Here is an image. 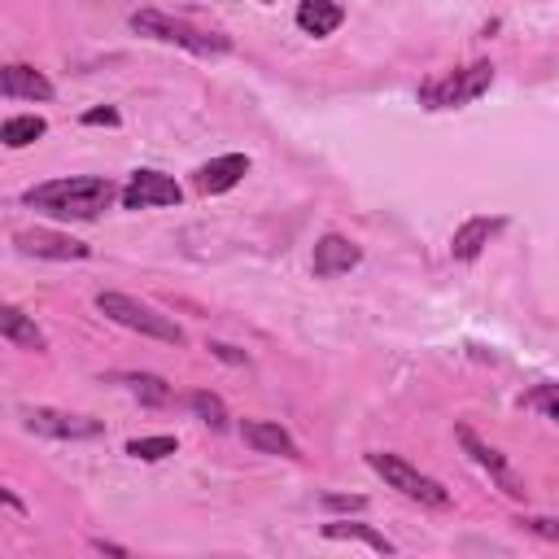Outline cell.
Listing matches in <instances>:
<instances>
[{
	"label": "cell",
	"instance_id": "6da1fadb",
	"mask_svg": "<svg viewBox=\"0 0 559 559\" xmlns=\"http://www.w3.org/2000/svg\"><path fill=\"white\" fill-rule=\"evenodd\" d=\"M31 210L49 214V219H97L101 210H110L114 201H123L114 180L105 175H75V180H49L22 193Z\"/></svg>",
	"mask_w": 559,
	"mask_h": 559
},
{
	"label": "cell",
	"instance_id": "7a4b0ae2",
	"mask_svg": "<svg viewBox=\"0 0 559 559\" xmlns=\"http://www.w3.org/2000/svg\"><path fill=\"white\" fill-rule=\"evenodd\" d=\"M132 31L136 35H149V40H162V44H180V49L197 53V57H223L232 53V40L219 31H197L188 22L162 14V9H136L132 14Z\"/></svg>",
	"mask_w": 559,
	"mask_h": 559
},
{
	"label": "cell",
	"instance_id": "3957f363",
	"mask_svg": "<svg viewBox=\"0 0 559 559\" xmlns=\"http://www.w3.org/2000/svg\"><path fill=\"white\" fill-rule=\"evenodd\" d=\"M97 311H101L105 319H114V324H123V328L140 332V337L166 341V346H184V328L175 324V319L158 315V311H153V306L136 302V297H127V293L101 289V293H97Z\"/></svg>",
	"mask_w": 559,
	"mask_h": 559
},
{
	"label": "cell",
	"instance_id": "277c9868",
	"mask_svg": "<svg viewBox=\"0 0 559 559\" xmlns=\"http://www.w3.org/2000/svg\"><path fill=\"white\" fill-rule=\"evenodd\" d=\"M367 468H372L376 477L389 485V490H398L402 498H411V503H420V507H450V490H446V485L433 481V477H424V472H415L407 459L385 455V450H372V455H367Z\"/></svg>",
	"mask_w": 559,
	"mask_h": 559
},
{
	"label": "cell",
	"instance_id": "5b68a950",
	"mask_svg": "<svg viewBox=\"0 0 559 559\" xmlns=\"http://www.w3.org/2000/svg\"><path fill=\"white\" fill-rule=\"evenodd\" d=\"M490 83H494V66L490 62H472V66L455 70V75L420 83V105H428V110H455V105L477 101Z\"/></svg>",
	"mask_w": 559,
	"mask_h": 559
},
{
	"label": "cell",
	"instance_id": "8992f818",
	"mask_svg": "<svg viewBox=\"0 0 559 559\" xmlns=\"http://www.w3.org/2000/svg\"><path fill=\"white\" fill-rule=\"evenodd\" d=\"M22 424L40 437H57V442H88V437L105 433V424L92 415H70L53 407H22Z\"/></svg>",
	"mask_w": 559,
	"mask_h": 559
},
{
	"label": "cell",
	"instance_id": "52a82bcc",
	"mask_svg": "<svg viewBox=\"0 0 559 559\" xmlns=\"http://www.w3.org/2000/svg\"><path fill=\"white\" fill-rule=\"evenodd\" d=\"M184 188L171 180V175L153 171V166H140L132 171V180L123 188V210H149V206H180Z\"/></svg>",
	"mask_w": 559,
	"mask_h": 559
},
{
	"label": "cell",
	"instance_id": "ba28073f",
	"mask_svg": "<svg viewBox=\"0 0 559 559\" xmlns=\"http://www.w3.org/2000/svg\"><path fill=\"white\" fill-rule=\"evenodd\" d=\"M14 245L31 258H57V263H79V258L92 254V249L83 241H75V236H62V232H49V228L14 232Z\"/></svg>",
	"mask_w": 559,
	"mask_h": 559
},
{
	"label": "cell",
	"instance_id": "9c48e42d",
	"mask_svg": "<svg viewBox=\"0 0 559 559\" xmlns=\"http://www.w3.org/2000/svg\"><path fill=\"white\" fill-rule=\"evenodd\" d=\"M363 263V249L350 241V236L341 232H328L315 241V258H311V271L319 280H332V276H346V271H354Z\"/></svg>",
	"mask_w": 559,
	"mask_h": 559
},
{
	"label": "cell",
	"instance_id": "30bf717a",
	"mask_svg": "<svg viewBox=\"0 0 559 559\" xmlns=\"http://www.w3.org/2000/svg\"><path fill=\"white\" fill-rule=\"evenodd\" d=\"M459 446H463V450H468V455H472V459H477V463H481V468H485V472H490V477L498 481V490H503L507 498H525V494H529V490H525V481H520V477H516V472H511V463H507L503 455H498V450H494V446H485V442H481V437H477V433H472V428H468V424H463V428H459Z\"/></svg>",
	"mask_w": 559,
	"mask_h": 559
},
{
	"label": "cell",
	"instance_id": "8fae6325",
	"mask_svg": "<svg viewBox=\"0 0 559 559\" xmlns=\"http://www.w3.org/2000/svg\"><path fill=\"white\" fill-rule=\"evenodd\" d=\"M249 175V158L245 153H223V158H210V162H201L197 171H193V188L201 197H219V193H228V188H236Z\"/></svg>",
	"mask_w": 559,
	"mask_h": 559
},
{
	"label": "cell",
	"instance_id": "7c38bea8",
	"mask_svg": "<svg viewBox=\"0 0 559 559\" xmlns=\"http://www.w3.org/2000/svg\"><path fill=\"white\" fill-rule=\"evenodd\" d=\"M241 437L254 450H263V455H280V459H302V450H297V442L289 433H284L280 424L271 420H241Z\"/></svg>",
	"mask_w": 559,
	"mask_h": 559
},
{
	"label": "cell",
	"instance_id": "4fadbf2b",
	"mask_svg": "<svg viewBox=\"0 0 559 559\" xmlns=\"http://www.w3.org/2000/svg\"><path fill=\"white\" fill-rule=\"evenodd\" d=\"M0 92L9 101H53V83L31 66H5L0 70Z\"/></svg>",
	"mask_w": 559,
	"mask_h": 559
},
{
	"label": "cell",
	"instance_id": "5bb4252c",
	"mask_svg": "<svg viewBox=\"0 0 559 559\" xmlns=\"http://www.w3.org/2000/svg\"><path fill=\"white\" fill-rule=\"evenodd\" d=\"M341 22H346V9H341L337 0H302V5H297V27L306 35H315V40L332 35Z\"/></svg>",
	"mask_w": 559,
	"mask_h": 559
},
{
	"label": "cell",
	"instance_id": "9a60e30c",
	"mask_svg": "<svg viewBox=\"0 0 559 559\" xmlns=\"http://www.w3.org/2000/svg\"><path fill=\"white\" fill-rule=\"evenodd\" d=\"M494 232H503V219H485V214H477V219H468L455 232V241H450V254H455L459 263H472V258H477L481 249L490 245Z\"/></svg>",
	"mask_w": 559,
	"mask_h": 559
},
{
	"label": "cell",
	"instance_id": "2e32d148",
	"mask_svg": "<svg viewBox=\"0 0 559 559\" xmlns=\"http://www.w3.org/2000/svg\"><path fill=\"white\" fill-rule=\"evenodd\" d=\"M0 337L9 341V346H18V350H49V341H44V332L35 328V319L31 315H22L18 306H5L0 311Z\"/></svg>",
	"mask_w": 559,
	"mask_h": 559
},
{
	"label": "cell",
	"instance_id": "e0dca14e",
	"mask_svg": "<svg viewBox=\"0 0 559 559\" xmlns=\"http://www.w3.org/2000/svg\"><path fill=\"white\" fill-rule=\"evenodd\" d=\"M324 538L328 542H363V546H372L376 555H394L398 546L385 538V533H376L372 525H354V520H328L324 525Z\"/></svg>",
	"mask_w": 559,
	"mask_h": 559
},
{
	"label": "cell",
	"instance_id": "ac0fdd59",
	"mask_svg": "<svg viewBox=\"0 0 559 559\" xmlns=\"http://www.w3.org/2000/svg\"><path fill=\"white\" fill-rule=\"evenodd\" d=\"M44 132H49V123H44L40 114H14V118H5V123H0V140H5L9 149H27Z\"/></svg>",
	"mask_w": 559,
	"mask_h": 559
},
{
	"label": "cell",
	"instance_id": "d6986e66",
	"mask_svg": "<svg viewBox=\"0 0 559 559\" xmlns=\"http://www.w3.org/2000/svg\"><path fill=\"white\" fill-rule=\"evenodd\" d=\"M123 385L145 402V407H166L171 402V385L162 376H149V372H136V376H123Z\"/></svg>",
	"mask_w": 559,
	"mask_h": 559
},
{
	"label": "cell",
	"instance_id": "ffe728a7",
	"mask_svg": "<svg viewBox=\"0 0 559 559\" xmlns=\"http://www.w3.org/2000/svg\"><path fill=\"white\" fill-rule=\"evenodd\" d=\"M520 407H525V411H542L546 420L559 424V385H551V380H546V385H533L529 394H520Z\"/></svg>",
	"mask_w": 559,
	"mask_h": 559
},
{
	"label": "cell",
	"instance_id": "44dd1931",
	"mask_svg": "<svg viewBox=\"0 0 559 559\" xmlns=\"http://www.w3.org/2000/svg\"><path fill=\"white\" fill-rule=\"evenodd\" d=\"M127 455L132 459H145V463H158V459H166V455H175V437H132L127 442Z\"/></svg>",
	"mask_w": 559,
	"mask_h": 559
},
{
	"label": "cell",
	"instance_id": "7402d4cb",
	"mask_svg": "<svg viewBox=\"0 0 559 559\" xmlns=\"http://www.w3.org/2000/svg\"><path fill=\"white\" fill-rule=\"evenodd\" d=\"M188 402H193V411H197L210 428H228V407H223V398H214V394H206V389H197V394L188 398Z\"/></svg>",
	"mask_w": 559,
	"mask_h": 559
},
{
	"label": "cell",
	"instance_id": "603a6c76",
	"mask_svg": "<svg viewBox=\"0 0 559 559\" xmlns=\"http://www.w3.org/2000/svg\"><path fill=\"white\" fill-rule=\"evenodd\" d=\"M319 507L324 511H367V498L363 494H324Z\"/></svg>",
	"mask_w": 559,
	"mask_h": 559
},
{
	"label": "cell",
	"instance_id": "cb8c5ba5",
	"mask_svg": "<svg viewBox=\"0 0 559 559\" xmlns=\"http://www.w3.org/2000/svg\"><path fill=\"white\" fill-rule=\"evenodd\" d=\"M529 533H538V538H546V542H559V520H551V516H525L520 520Z\"/></svg>",
	"mask_w": 559,
	"mask_h": 559
},
{
	"label": "cell",
	"instance_id": "d4e9b609",
	"mask_svg": "<svg viewBox=\"0 0 559 559\" xmlns=\"http://www.w3.org/2000/svg\"><path fill=\"white\" fill-rule=\"evenodd\" d=\"M123 118H118L114 105H101V110H88L83 114V127H118Z\"/></svg>",
	"mask_w": 559,
	"mask_h": 559
},
{
	"label": "cell",
	"instance_id": "484cf974",
	"mask_svg": "<svg viewBox=\"0 0 559 559\" xmlns=\"http://www.w3.org/2000/svg\"><path fill=\"white\" fill-rule=\"evenodd\" d=\"M210 354H214V359H223V363H236V367L249 363V354L236 350V346H228V341H210Z\"/></svg>",
	"mask_w": 559,
	"mask_h": 559
},
{
	"label": "cell",
	"instance_id": "4316f807",
	"mask_svg": "<svg viewBox=\"0 0 559 559\" xmlns=\"http://www.w3.org/2000/svg\"><path fill=\"white\" fill-rule=\"evenodd\" d=\"M92 551H101V555H118V559H127V546H118V542H105V538H97V542H92Z\"/></svg>",
	"mask_w": 559,
	"mask_h": 559
}]
</instances>
